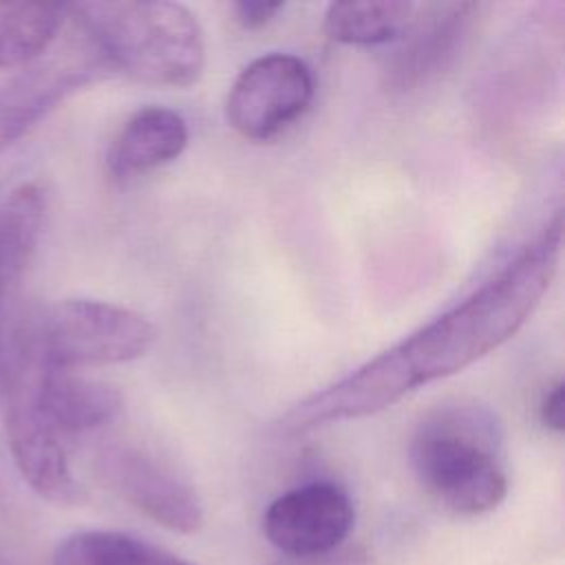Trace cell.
<instances>
[{"instance_id": "6da1fadb", "label": "cell", "mask_w": 565, "mask_h": 565, "mask_svg": "<svg viewBox=\"0 0 565 565\" xmlns=\"http://www.w3.org/2000/svg\"><path fill=\"white\" fill-rule=\"evenodd\" d=\"M563 216L556 212L512 260L470 296L377 353L338 382L298 402L282 417L289 433L375 415L419 386L461 373L505 344L534 313L561 260Z\"/></svg>"}, {"instance_id": "7a4b0ae2", "label": "cell", "mask_w": 565, "mask_h": 565, "mask_svg": "<svg viewBox=\"0 0 565 565\" xmlns=\"http://www.w3.org/2000/svg\"><path fill=\"white\" fill-rule=\"evenodd\" d=\"M90 49L110 71L152 84L185 88L205 68V35L181 2L115 0L66 4Z\"/></svg>"}, {"instance_id": "3957f363", "label": "cell", "mask_w": 565, "mask_h": 565, "mask_svg": "<svg viewBox=\"0 0 565 565\" xmlns=\"http://www.w3.org/2000/svg\"><path fill=\"white\" fill-rule=\"evenodd\" d=\"M408 455L422 488L455 514H486L508 494L499 424L477 404L430 413L417 426Z\"/></svg>"}, {"instance_id": "277c9868", "label": "cell", "mask_w": 565, "mask_h": 565, "mask_svg": "<svg viewBox=\"0 0 565 565\" xmlns=\"http://www.w3.org/2000/svg\"><path fill=\"white\" fill-rule=\"evenodd\" d=\"M42 366L31 320L24 318L2 340L0 399L7 444L18 472L38 497L57 505H75L84 501V488L71 470L62 435L38 402Z\"/></svg>"}, {"instance_id": "5b68a950", "label": "cell", "mask_w": 565, "mask_h": 565, "mask_svg": "<svg viewBox=\"0 0 565 565\" xmlns=\"http://www.w3.org/2000/svg\"><path fill=\"white\" fill-rule=\"evenodd\" d=\"M29 320L42 360L68 371L139 360L157 340L146 316L93 298L60 300Z\"/></svg>"}, {"instance_id": "8992f818", "label": "cell", "mask_w": 565, "mask_h": 565, "mask_svg": "<svg viewBox=\"0 0 565 565\" xmlns=\"http://www.w3.org/2000/svg\"><path fill=\"white\" fill-rule=\"evenodd\" d=\"M313 99V75L291 53H267L252 60L232 82L225 97L230 128L247 141H269L298 121Z\"/></svg>"}, {"instance_id": "52a82bcc", "label": "cell", "mask_w": 565, "mask_h": 565, "mask_svg": "<svg viewBox=\"0 0 565 565\" xmlns=\"http://www.w3.org/2000/svg\"><path fill=\"white\" fill-rule=\"evenodd\" d=\"M106 486L154 523L192 534L203 523V505L194 486L154 450L113 444L97 457Z\"/></svg>"}, {"instance_id": "ba28073f", "label": "cell", "mask_w": 565, "mask_h": 565, "mask_svg": "<svg viewBox=\"0 0 565 565\" xmlns=\"http://www.w3.org/2000/svg\"><path fill=\"white\" fill-rule=\"evenodd\" d=\"M355 521L349 494L331 481H309L278 494L263 514L267 541L289 556H320L349 536Z\"/></svg>"}, {"instance_id": "9c48e42d", "label": "cell", "mask_w": 565, "mask_h": 565, "mask_svg": "<svg viewBox=\"0 0 565 565\" xmlns=\"http://www.w3.org/2000/svg\"><path fill=\"white\" fill-rule=\"evenodd\" d=\"M108 71L106 62L93 51L84 57L38 60L0 82V154L68 95L102 79Z\"/></svg>"}, {"instance_id": "30bf717a", "label": "cell", "mask_w": 565, "mask_h": 565, "mask_svg": "<svg viewBox=\"0 0 565 565\" xmlns=\"http://www.w3.org/2000/svg\"><path fill=\"white\" fill-rule=\"evenodd\" d=\"M477 13L475 2L415 7L408 26L397 38V49L386 60V84L395 90H411L439 73L461 49Z\"/></svg>"}, {"instance_id": "8fae6325", "label": "cell", "mask_w": 565, "mask_h": 565, "mask_svg": "<svg viewBox=\"0 0 565 565\" xmlns=\"http://www.w3.org/2000/svg\"><path fill=\"white\" fill-rule=\"evenodd\" d=\"M185 146V119L172 108L146 106L124 121L106 152V166L113 177L128 179L168 166Z\"/></svg>"}, {"instance_id": "7c38bea8", "label": "cell", "mask_w": 565, "mask_h": 565, "mask_svg": "<svg viewBox=\"0 0 565 565\" xmlns=\"http://www.w3.org/2000/svg\"><path fill=\"white\" fill-rule=\"evenodd\" d=\"M38 402L62 437L102 428L121 411V395L113 384L46 362L38 380Z\"/></svg>"}, {"instance_id": "4fadbf2b", "label": "cell", "mask_w": 565, "mask_h": 565, "mask_svg": "<svg viewBox=\"0 0 565 565\" xmlns=\"http://www.w3.org/2000/svg\"><path fill=\"white\" fill-rule=\"evenodd\" d=\"M66 20V4L0 2V68H24L38 62Z\"/></svg>"}, {"instance_id": "5bb4252c", "label": "cell", "mask_w": 565, "mask_h": 565, "mask_svg": "<svg viewBox=\"0 0 565 565\" xmlns=\"http://www.w3.org/2000/svg\"><path fill=\"white\" fill-rule=\"evenodd\" d=\"M51 565H194L177 554L115 530H82L64 536Z\"/></svg>"}, {"instance_id": "9a60e30c", "label": "cell", "mask_w": 565, "mask_h": 565, "mask_svg": "<svg viewBox=\"0 0 565 565\" xmlns=\"http://www.w3.org/2000/svg\"><path fill=\"white\" fill-rule=\"evenodd\" d=\"M415 7L402 0L331 2L322 18V31L331 42L349 46L395 42L408 26Z\"/></svg>"}, {"instance_id": "2e32d148", "label": "cell", "mask_w": 565, "mask_h": 565, "mask_svg": "<svg viewBox=\"0 0 565 565\" xmlns=\"http://www.w3.org/2000/svg\"><path fill=\"white\" fill-rule=\"evenodd\" d=\"M282 2H249V0H241L232 4V11L238 20V24L243 29H263L265 24H269L278 11H282Z\"/></svg>"}, {"instance_id": "e0dca14e", "label": "cell", "mask_w": 565, "mask_h": 565, "mask_svg": "<svg viewBox=\"0 0 565 565\" xmlns=\"http://www.w3.org/2000/svg\"><path fill=\"white\" fill-rule=\"evenodd\" d=\"M539 419L547 430H563V382H554L541 397Z\"/></svg>"}, {"instance_id": "ac0fdd59", "label": "cell", "mask_w": 565, "mask_h": 565, "mask_svg": "<svg viewBox=\"0 0 565 565\" xmlns=\"http://www.w3.org/2000/svg\"><path fill=\"white\" fill-rule=\"evenodd\" d=\"M24 271H26V269H22V267L11 258V254L7 252V247H4L2 241H0V313H2V307H4L7 294L11 291V287H13L15 282H20V278H22ZM2 340H4V335L0 333V369H2Z\"/></svg>"}, {"instance_id": "d6986e66", "label": "cell", "mask_w": 565, "mask_h": 565, "mask_svg": "<svg viewBox=\"0 0 565 565\" xmlns=\"http://www.w3.org/2000/svg\"><path fill=\"white\" fill-rule=\"evenodd\" d=\"M7 497V475H4V463H2V452H0V501Z\"/></svg>"}, {"instance_id": "ffe728a7", "label": "cell", "mask_w": 565, "mask_h": 565, "mask_svg": "<svg viewBox=\"0 0 565 565\" xmlns=\"http://www.w3.org/2000/svg\"><path fill=\"white\" fill-rule=\"evenodd\" d=\"M0 565H11V563H9V558L4 556V552H0Z\"/></svg>"}]
</instances>
